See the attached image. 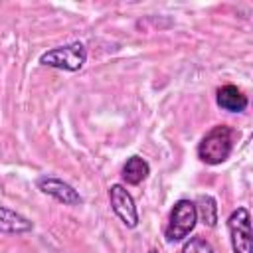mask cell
Masks as SVG:
<instances>
[{"mask_svg":"<svg viewBox=\"0 0 253 253\" xmlns=\"http://www.w3.org/2000/svg\"><path fill=\"white\" fill-rule=\"evenodd\" d=\"M235 144V130L225 125L213 126L198 144V158L206 164H221L229 158Z\"/></svg>","mask_w":253,"mask_h":253,"instance_id":"obj_1","label":"cell"},{"mask_svg":"<svg viewBox=\"0 0 253 253\" xmlns=\"http://www.w3.org/2000/svg\"><path fill=\"white\" fill-rule=\"evenodd\" d=\"M85 61H87V51L81 42L53 47V49L42 53V57H40L42 65L63 69V71H79L85 65Z\"/></svg>","mask_w":253,"mask_h":253,"instance_id":"obj_2","label":"cell"},{"mask_svg":"<svg viewBox=\"0 0 253 253\" xmlns=\"http://www.w3.org/2000/svg\"><path fill=\"white\" fill-rule=\"evenodd\" d=\"M198 221V213H196V206L190 200H178L172 208L170 213V221L164 229V237L168 243L174 241H182L194 227Z\"/></svg>","mask_w":253,"mask_h":253,"instance_id":"obj_3","label":"cell"},{"mask_svg":"<svg viewBox=\"0 0 253 253\" xmlns=\"http://www.w3.org/2000/svg\"><path fill=\"white\" fill-rule=\"evenodd\" d=\"M233 253H251V217L247 208H237L227 219Z\"/></svg>","mask_w":253,"mask_h":253,"instance_id":"obj_4","label":"cell"},{"mask_svg":"<svg viewBox=\"0 0 253 253\" xmlns=\"http://www.w3.org/2000/svg\"><path fill=\"white\" fill-rule=\"evenodd\" d=\"M109 200H111L113 211L117 213V217L126 227H136L138 225V211H136L134 200L121 184H113L109 188Z\"/></svg>","mask_w":253,"mask_h":253,"instance_id":"obj_5","label":"cell"},{"mask_svg":"<svg viewBox=\"0 0 253 253\" xmlns=\"http://www.w3.org/2000/svg\"><path fill=\"white\" fill-rule=\"evenodd\" d=\"M36 184H38V188H40L43 194L55 198L57 202H61V204H65V206H77V204H81L79 192H77L71 184H67V182L59 180V178H53V176H40Z\"/></svg>","mask_w":253,"mask_h":253,"instance_id":"obj_6","label":"cell"},{"mask_svg":"<svg viewBox=\"0 0 253 253\" xmlns=\"http://www.w3.org/2000/svg\"><path fill=\"white\" fill-rule=\"evenodd\" d=\"M215 101L223 111H229V113H241L247 107V97L235 85L219 87L215 93Z\"/></svg>","mask_w":253,"mask_h":253,"instance_id":"obj_7","label":"cell"},{"mask_svg":"<svg viewBox=\"0 0 253 253\" xmlns=\"http://www.w3.org/2000/svg\"><path fill=\"white\" fill-rule=\"evenodd\" d=\"M32 221L22 213L0 204V233H26L32 231Z\"/></svg>","mask_w":253,"mask_h":253,"instance_id":"obj_8","label":"cell"},{"mask_svg":"<svg viewBox=\"0 0 253 253\" xmlns=\"http://www.w3.org/2000/svg\"><path fill=\"white\" fill-rule=\"evenodd\" d=\"M150 174V166H148V162L142 158V156H130L126 162H125V166H123V180L126 182V184H132V186H136V184H140L142 180H146V176Z\"/></svg>","mask_w":253,"mask_h":253,"instance_id":"obj_9","label":"cell"},{"mask_svg":"<svg viewBox=\"0 0 253 253\" xmlns=\"http://www.w3.org/2000/svg\"><path fill=\"white\" fill-rule=\"evenodd\" d=\"M194 206H196L198 217H202V221L206 225L213 227L217 223V204H215V200L211 196H204V194L198 196L196 202H194Z\"/></svg>","mask_w":253,"mask_h":253,"instance_id":"obj_10","label":"cell"},{"mask_svg":"<svg viewBox=\"0 0 253 253\" xmlns=\"http://www.w3.org/2000/svg\"><path fill=\"white\" fill-rule=\"evenodd\" d=\"M182 253H213V247L210 245V241H206L204 237L196 235V237H190L184 243Z\"/></svg>","mask_w":253,"mask_h":253,"instance_id":"obj_11","label":"cell"},{"mask_svg":"<svg viewBox=\"0 0 253 253\" xmlns=\"http://www.w3.org/2000/svg\"><path fill=\"white\" fill-rule=\"evenodd\" d=\"M148 253H158V251H156V249H150V251H148Z\"/></svg>","mask_w":253,"mask_h":253,"instance_id":"obj_12","label":"cell"}]
</instances>
